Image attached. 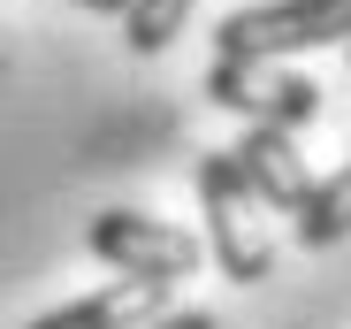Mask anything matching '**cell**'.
Segmentation results:
<instances>
[{
  "mask_svg": "<svg viewBox=\"0 0 351 329\" xmlns=\"http://www.w3.org/2000/svg\"><path fill=\"white\" fill-rule=\"evenodd\" d=\"M313 46H351V0H260L221 16L214 62H290Z\"/></svg>",
  "mask_w": 351,
  "mask_h": 329,
  "instance_id": "6da1fadb",
  "label": "cell"
},
{
  "mask_svg": "<svg viewBox=\"0 0 351 329\" xmlns=\"http://www.w3.org/2000/svg\"><path fill=\"white\" fill-rule=\"evenodd\" d=\"M199 207H206V253H214V268L229 284H267L275 276V238L260 230V199L245 192V177H237V161L229 153H206L199 161Z\"/></svg>",
  "mask_w": 351,
  "mask_h": 329,
  "instance_id": "7a4b0ae2",
  "label": "cell"
},
{
  "mask_svg": "<svg viewBox=\"0 0 351 329\" xmlns=\"http://www.w3.org/2000/svg\"><path fill=\"white\" fill-rule=\"evenodd\" d=\"M84 245L114 268V276H145V284H184V276H199V260H206V245H199L191 230L160 223V214H138V207L92 214Z\"/></svg>",
  "mask_w": 351,
  "mask_h": 329,
  "instance_id": "3957f363",
  "label": "cell"
},
{
  "mask_svg": "<svg viewBox=\"0 0 351 329\" xmlns=\"http://www.w3.org/2000/svg\"><path fill=\"white\" fill-rule=\"evenodd\" d=\"M206 100L245 115V123H267V131H306L321 115V84L306 69H282V62H214Z\"/></svg>",
  "mask_w": 351,
  "mask_h": 329,
  "instance_id": "277c9868",
  "label": "cell"
},
{
  "mask_svg": "<svg viewBox=\"0 0 351 329\" xmlns=\"http://www.w3.org/2000/svg\"><path fill=\"white\" fill-rule=\"evenodd\" d=\"M229 161H237V177L260 207L275 214H298L313 199V169H306V153H298V131H267V123H245V138L229 146Z\"/></svg>",
  "mask_w": 351,
  "mask_h": 329,
  "instance_id": "5b68a950",
  "label": "cell"
},
{
  "mask_svg": "<svg viewBox=\"0 0 351 329\" xmlns=\"http://www.w3.org/2000/svg\"><path fill=\"white\" fill-rule=\"evenodd\" d=\"M168 314V284H145V276H123V284H107L92 299H69V306H53L23 329H145Z\"/></svg>",
  "mask_w": 351,
  "mask_h": 329,
  "instance_id": "8992f818",
  "label": "cell"
},
{
  "mask_svg": "<svg viewBox=\"0 0 351 329\" xmlns=\"http://www.w3.org/2000/svg\"><path fill=\"white\" fill-rule=\"evenodd\" d=\"M290 238H298L306 253H328V245H343V238H351V161H343L336 177H321V184H313V199L298 207Z\"/></svg>",
  "mask_w": 351,
  "mask_h": 329,
  "instance_id": "52a82bcc",
  "label": "cell"
},
{
  "mask_svg": "<svg viewBox=\"0 0 351 329\" xmlns=\"http://www.w3.org/2000/svg\"><path fill=\"white\" fill-rule=\"evenodd\" d=\"M191 8H199V0H130V8H123V38H130V54H168L176 31L191 23Z\"/></svg>",
  "mask_w": 351,
  "mask_h": 329,
  "instance_id": "ba28073f",
  "label": "cell"
},
{
  "mask_svg": "<svg viewBox=\"0 0 351 329\" xmlns=\"http://www.w3.org/2000/svg\"><path fill=\"white\" fill-rule=\"evenodd\" d=\"M145 329H214V314H199V306H184V314H160V321H145Z\"/></svg>",
  "mask_w": 351,
  "mask_h": 329,
  "instance_id": "9c48e42d",
  "label": "cell"
},
{
  "mask_svg": "<svg viewBox=\"0 0 351 329\" xmlns=\"http://www.w3.org/2000/svg\"><path fill=\"white\" fill-rule=\"evenodd\" d=\"M77 8H92V16H123L130 0H77Z\"/></svg>",
  "mask_w": 351,
  "mask_h": 329,
  "instance_id": "30bf717a",
  "label": "cell"
}]
</instances>
